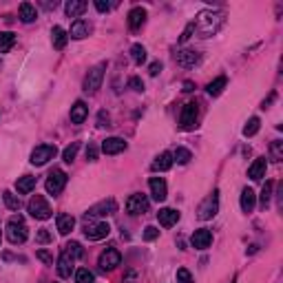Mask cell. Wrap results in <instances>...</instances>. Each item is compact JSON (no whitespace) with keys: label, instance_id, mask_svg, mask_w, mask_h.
Listing matches in <instances>:
<instances>
[{"label":"cell","instance_id":"cell-39","mask_svg":"<svg viewBox=\"0 0 283 283\" xmlns=\"http://www.w3.org/2000/svg\"><path fill=\"white\" fill-rule=\"evenodd\" d=\"M272 188H274V184H272V181H266L264 191H261V206H264V208H268V204H270V197H272Z\"/></svg>","mask_w":283,"mask_h":283},{"label":"cell","instance_id":"cell-9","mask_svg":"<svg viewBox=\"0 0 283 283\" xmlns=\"http://www.w3.org/2000/svg\"><path fill=\"white\" fill-rule=\"evenodd\" d=\"M111 234V226L106 221H100V224H89L86 221L84 226V237L89 241H100V239H106Z\"/></svg>","mask_w":283,"mask_h":283},{"label":"cell","instance_id":"cell-37","mask_svg":"<svg viewBox=\"0 0 283 283\" xmlns=\"http://www.w3.org/2000/svg\"><path fill=\"white\" fill-rule=\"evenodd\" d=\"M191 159H193V155L188 148H177V151L173 153V161H177V164H188Z\"/></svg>","mask_w":283,"mask_h":283},{"label":"cell","instance_id":"cell-43","mask_svg":"<svg viewBox=\"0 0 283 283\" xmlns=\"http://www.w3.org/2000/svg\"><path fill=\"white\" fill-rule=\"evenodd\" d=\"M36 241H38V244H49V241H51L49 230H46V228H40L38 234H36Z\"/></svg>","mask_w":283,"mask_h":283},{"label":"cell","instance_id":"cell-14","mask_svg":"<svg viewBox=\"0 0 283 283\" xmlns=\"http://www.w3.org/2000/svg\"><path fill=\"white\" fill-rule=\"evenodd\" d=\"M73 264H76V257H73V254L64 248V252L60 254V259H58V274H60V277L69 279L71 272H73Z\"/></svg>","mask_w":283,"mask_h":283},{"label":"cell","instance_id":"cell-31","mask_svg":"<svg viewBox=\"0 0 283 283\" xmlns=\"http://www.w3.org/2000/svg\"><path fill=\"white\" fill-rule=\"evenodd\" d=\"M226 84H228V80H226L224 76H221V78H217V80H213V82H210V84H208V86H206L208 96L217 98V96H219V93H221V91H224V89H226Z\"/></svg>","mask_w":283,"mask_h":283},{"label":"cell","instance_id":"cell-35","mask_svg":"<svg viewBox=\"0 0 283 283\" xmlns=\"http://www.w3.org/2000/svg\"><path fill=\"white\" fill-rule=\"evenodd\" d=\"M259 126H261V120H259V117H250V120H248V124L244 126V135H246V137L257 135V133H259Z\"/></svg>","mask_w":283,"mask_h":283},{"label":"cell","instance_id":"cell-10","mask_svg":"<svg viewBox=\"0 0 283 283\" xmlns=\"http://www.w3.org/2000/svg\"><path fill=\"white\" fill-rule=\"evenodd\" d=\"M197 117H199V106H197V102L184 104V109H181V117H179L181 129H186V131L195 129V122H197Z\"/></svg>","mask_w":283,"mask_h":283},{"label":"cell","instance_id":"cell-11","mask_svg":"<svg viewBox=\"0 0 283 283\" xmlns=\"http://www.w3.org/2000/svg\"><path fill=\"white\" fill-rule=\"evenodd\" d=\"M113 213H117V204H115V199L109 197V199H102L96 206H91L89 213H86V219L89 217H109Z\"/></svg>","mask_w":283,"mask_h":283},{"label":"cell","instance_id":"cell-2","mask_svg":"<svg viewBox=\"0 0 283 283\" xmlns=\"http://www.w3.org/2000/svg\"><path fill=\"white\" fill-rule=\"evenodd\" d=\"M27 237H29V228H27L25 219L20 215H13V217L7 221V239L11 241L13 246L25 244Z\"/></svg>","mask_w":283,"mask_h":283},{"label":"cell","instance_id":"cell-47","mask_svg":"<svg viewBox=\"0 0 283 283\" xmlns=\"http://www.w3.org/2000/svg\"><path fill=\"white\" fill-rule=\"evenodd\" d=\"M193 33H195V29H193V22H191V25H188V27H186V29H184V33H181L179 42H186V40H188V38H191V36H193Z\"/></svg>","mask_w":283,"mask_h":283},{"label":"cell","instance_id":"cell-4","mask_svg":"<svg viewBox=\"0 0 283 283\" xmlns=\"http://www.w3.org/2000/svg\"><path fill=\"white\" fill-rule=\"evenodd\" d=\"M58 155V148L56 144H40L33 148V153H31V164L33 166H44L49 159H53Z\"/></svg>","mask_w":283,"mask_h":283},{"label":"cell","instance_id":"cell-7","mask_svg":"<svg viewBox=\"0 0 283 283\" xmlns=\"http://www.w3.org/2000/svg\"><path fill=\"white\" fill-rule=\"evenodd\" d=\"M219 210V191H213V195H208V197L201 201V206H199V219H213L215 215H217Z\"/></svg>","mask_w":283,"mask_h":283},{"label":"cell","instance_id":"cell-21","mask_svg":"<svg viewBox=\"0 0 283 283\" xmlns=\"http://www.w3.org/2000/svg\"><path fill=\"white\" fill-rule=\"evenodd\" d=\"M144 22H146V9L144 7H133L129 11V27L133 31H137Z\"/></svg>","mask_w":283,"mask_h":283},{"label":"cell","instance_id":"cell-25","mask_svg":"<svg viewBox=\"0 0 283 283\" xmlns=\"http://www.w3.org/2000/svg\"><path fill=\"white\" fill-rule=\"evenodd\" d=\"M66 40H69V33H66L62 27H53V29H51V42H53V46H56L58 51H62L66 46Z\"/></svg>","mask_w":283,"mask_h":283},{"label":"cell","instance_id":"cell-42","mask_svg":"<svg viewBox=\"0 0 283 283\" xmlns=\"http://www.w3.org/2000/svg\"><path fill=\"white\" fill-rule=\"evenodd\" d=\"M157 237H159V230H157L155 226H146V228H144V239H146V241H155Z\"/></svg>","mask_w":283,"mask_h":283},{"label":"cell","instance_id":"cell-26","mask_svg":"<svg viewBox=\"0 0 283 283\" xmlns=\"http://www.w3.org/2000/svg\"><path fill=\"white\" fill-rule=\"evenodd\" d=\"M171 166H173V153H161V155H157V157H155V161H153L151 168H153L155 173H164Z\"/></svg>","mask_w":283,"mask_h":283},{"label":"cell","instance_id":"cell-27","mask_svg":"<svg viewBox=\"0 0 283 283\" xmlns=\"http://www.w3.org/2000/svg\"><path fill=\"white\" fill-rule=\"evenodd\" d=\"M36 184H38V179L33 177V175H25V177H18V181H16V191H18L20 195H27V193H31L33 188H36Z\"/></svg>","mask_w":283,"mask_h":283},{"label":"cell","instance_id":"cell-24","mask_svg":"<svg viewBox=\"0 0 283 283\" xmlns=\"http://www.w3.org/2000/svg\"><path fill=\"white\" fill-rule=\"evenodd\" d=\"M56 224H58V232L60 234H69L73 228H76V217L73 215H58L56 217Z\"/></svg>","mask_w":283,"mask_h":283},{"label":"cell","instance_id":"cell-49","mask_svg":"<svg viewBox=\"0 0 283 283\" xmlns=\"http://www.w3.org/2000/svg\"><path fill=\"white\" fill-rule=\"evenodd\" d=\"M96 9H98L100 13H104V11H109V9H111V5H109V3H104V0H96Z\"/></svg>","mask_w":283,"mask_h":283},{"label":"cell","instance_id":"cell-48","mask_svg":"<svg viewBox=\"0 0 283 283\" xmlns=\"http://www.w3.org/2000/svg\"><path fill=\"white\" fill-rule=\"evenodd\" d=\"M98 126H109V113L100 111V115H98Z\"/></svg>","mask_w":283,"mask_h":283},{"label":"cell","instance_id":"cell-51","mask_svg":"<svg viewBox=\"0 0 283 283\" xmlns=\"http://www.w3.org/2000/svg\"><path fill=\"white\" fill-rule=\"evenodd\" d=\"M124 283H137V272H126V277H124Z\"/></svg>","mask_w":283,"mask_h":283},{"label":"cell","instance_id":"cell-19","mask_svg":"<svg viewBox=\"0 0 283 283\" xmlns=\"http://www.w3.org/2000/svg\"><path fill=\"white\" fill-rule=\"evenodd\" d=\"M266 168H268V161H266V157H259V159H254V161H252V166L248 168V177H250L252 181H259V179H264V177H266Z\"/></svg>","mask_w":283,"mask_h":283},{"label":"cell","instance_id":"cell-34","mask_svg":"<svg viewBox=\"0 0 283 283\" xmlns=\"http://www.w3.org/2000/svg\"><path fill=\"white\" fill-rule=\"evenodd\" d=\"M93 281H96V274L89 268H78L76 270V283H93Z\"/></svg>","mask_w":283,"mask_h":283},{"label":"cell","instance_id":"cell-18","mask_svg":"<svg viewBox=\"0 0 283 283\" xmlns=\"http://www.w3.org/2000/svg\"><path fill=\"white\" fill-rule=\"evenodd\" d=\"M157 219H159V224L164 228H171V226H175L179 221V213L175 210V208H159Z\"/></svg>","mask_w":283,"mask_h":283},{"label":"cell","instance_id":"cell-46","mask_svg":"<svg viewBox=\"0 0 283 283\" xmlns=\"http://www.w3.org/2000/svg\"><path fill=\"white\" fill-rule=\"evenodd\" d=\"M86 159H89V161H96L98 159V146L96 144L86 146Z\"/></svg>","mask_w":283,"mask_h":283},{"label":"cell","instance_id":"cell-45","mask_svg":"<svg viewBox=\"0 0 283 283\" xmlns=\"http://www.w3.org/2000/svg\"><path fill=\"white\" fill-rule=\"evenodd\" d=\"M36 257H38L40 261H42V264H46V266H51V264H53V257H51V254L46 252V250H38V252H36Z\"/></svg>","mask_w":283,"mask_h":283},{"label":"cell","instance_id":"cell-12","mask_svg":"<svg viewBox=\"0 0 283 283\" xmlns=\"http://www.w3.org/2000/svg\"><path fill=\"white\" fill-rule=\"evenodd\" d=\"M126 213L129 215H144L148 213V197L146 195H142V193H135V195H131L129 201H126Z\"/></svg>","mask_w":283,"mask_h":283},{"label":"cell","instance_id":"cell-17","mask_svg":"<svg viewBox=\"0 0 283 283\" xmlns=\"http://www.w3.org/2000/svg\"><path fill=\"white\" fill-rule=\"evenodd\" d=\"M122 151H126V142L122 137H106L102 142V153L106 155H117Z\"/></svg>","mask_w":283,"mask_h":283},{"label":"cell","instance_id":"cell-28","mask_svg":"<svg viewBox=\"0 0 283 283\" xmlns=\"http://www.w3.org/2000/svg\"><path fill=\"white\" fill-rule=\"evenodd\" d=\"M64 11H66V16H69V18H78V16H82V13L86 11V3H84V0H69V3L64 5Z\"/></svg>","mask_w":283,"mask_h":283},{"label":"cell","instance_id":"cell-13","mask_svg":"<svg viewBox=\"0 0 283 283\" xmlns=\"http://www.w3.org/2000/svg\"><path fill=\"white\" fill-rule=\"evenodd\" d=\"M191 244L195 250H206V248H210V244H213V232L206 230V228H199V230L193 232Z\"/></svg>","mask_w":283,"mask_h":283},{"label":"cell","instance_id":"cell-50","mask_svg":"<svg viewBox=\"0 0 283 283\" xmlns=\"http://www.w3.org/2000/svg\"><path fill=\"white\" fill-rule=\"evenodd\" d=\"M159 71H161V62H153L148 66V73H151V76H159Z\"/></svg>","mask_w":283,"mask_h":283},{"label":"cell","instance_id":"cell-20","mask_svg":"<svg viewBox=\"0 0 283 283\" xmlns=\"http://www.w3.org/2000/svg\"><path fill=\"white\" fill-rule=\"evenodd\" d=\"M239 204H241V210H244V213H252V210H254V206H257V195H254L252 188L246 186L244 191H241Z\"/></svg>","mask_w":283,"mask_h":283},{"label":"cell","instance_id":"cell-44","mask_svg":"<svg viewBox=\"0 0 283 283\" xmlns=\"http://www.w3.org/2000/svg\"><path fill=\"white\" fill-rule=\"evenodd\" d=\"M129 86H131L133 91H137V93L144 91V82H142V78H137V76H133V78L129 80Z\"/></svg>","mask_w":283,"mask_h":283},{"label":"cell","instance_id":"cell-1","mask_svg":"<svg viewBox=\"0 0 283 283\" xmlns=\"http://www.w3.org/2000/svg\"><path fill=\"white\" fill-rule=\"evenodd\" d=\"M224 22H226V16L221 11L204 9L193 20V29H195V33H199V38H210L224 27Z\"/></svg>","mask_w":283,"mask_h":283},{"label":"cell","instance_id":"cell-29","mask_svg":"<svg viewBox=\"0 0 283 283\" xmlns=\"http://www.w3.org/2000/svg\"><path fill=\"white\" fill-rule=\"evenodd\" d=\"M36 18H38V9L31 3H22V5H20V20H22V22L29 25Z\"/></svg>","mask_w":283,"mask_h":283},{"label":"cell","instance_id":"cell-33","mask_svg":"<svg viewBox=\"0 0 283 283\" xmlns=\"http://www.w3.org/2000/svg\"><path fill=\"white\" fill-rule=\"evenodd\" d=\"M131 58L135 64H144L146 62V49L142 44H133L131 46Z\"/></svg>","mask_w":283,"mask_h":283},{"label":"cell","instance_id":"cell-36","mask_svg":"<svg viewBox=\"0 0 283 283\" xmlns=\"http://www.w3.org/2000/svg\"><path fill=\"white\" fill-rule=\"evenodd\" d=\"M78 151H80V144H78V142H73V144H69V146H66L64 151H62V159L66 161V164H71V161L76 159Z\"/></svg>","mask_w":283,"mask_h":283},{"label":"cell","instance_id":"cell-40","mask_svg":"<svg viewBox=\"0 0 283 283\" xmlns=\"http://www.w3.org/2000/svg\"><path fill=\"white\" fill-rule=\"evenodd\" d=\"M64 248H66V250H69V252H71L76 259H80V257H82V246H80L78 241H71V244H66Z\"/></svg>","mask_w":283,"mask_h":283},{"label":"cell","instance_id":"cell-6","mask_svg":"<svg viewBox=\"0 0 283 283\" xmlns=\"http://www.w3.org/2000/svg\"><path fill=\"white\" fill-rule=\"evenodd\" d=\"M104 69H106V62H100V64L93 66L89 73H86V78H84V91L96 93L100 89V84H102V80H104Z\"/></svg>","mask_w":283,"mask_h":283},{"label":"cell","instance_id":"cell-5","mask_svg":"<svg viewBox=\"0 0 283 283\" xmlns=\"http://www.w3.org/2000/svg\"><path fill=\"white\" fill-rule=\"evenodd\" d=\"M66 173L64 171H60V168H53V171L49 173V177H46V193L49 195H60L64 191V186H66Z\"/></svg>","mask_w":283,"mask_h":283},{"label":"cell","instance_id":"cell-3","mask_svg":"<svg viewBox=\"0 0 283 283\" xmlns=\"http://www.w3.org/2000/svg\"><path fill=\"white\" fill-rule=\"evenodd\" d=\"M27 210L31 213V217L33 219H40V221H44V219H49L53 210H51V206H49V201H46L42 195H33V197L29 199V204H27Z\"/></svg>","mask_w":283,"mask_h":283},{"label":"cell","instance_id":"cell-52","mask_svg":"<svg viewBox=\"0 0 283 283\" xmlns=\"http://www.w3.org/2000/svg\"><path fill=\"white\" fill-rule=\"evenodd\" d=\"M184 91H186V93L195 91V84H193V82H184Z\"/></svg>","mask_w":283,"mask_h":283},{"label":"cell","instance_id":"cell-32","mask_svg":"<svg viewBox=\"0 0 283 283\" xmlns=\"http://www.w3.org/2000/svg\"><path fill=\"white\" fill-rule=\"evenodd\" d=\"M3 199H5V206L9 208V210H20V206H22V204H20V197H16L11 191H5Z\"/></svg>","mask_w":283,"mask_h":283},{"label":"cell","instance_id":"cell-22","mask_svg":"<svg viewBox=\"0 0 283 283\" xmlns=\"http://www.w3.org/2000/svg\"><path fill=\"white\" fill-rule=\"evenodd\" d=\"M86 117H89V106H86L82 100H78V102L71 106V122L73 124H82Z\"/></svg>","mask_w":283,"mask_h":283},{"label":"cell","instance_id":"cell-30","mask_svg":"<svg viewBox=\"0 0 283 283\" xmlns=\"http://www.w3.org/2000/svg\"><path fill=\"white\" fill-rule=\"evenodd\" d=\"M16 44V33L11 31H0V53H7Z\"/></svg>","mask_w":283,"mask_h":283},{"label":"cell","instance_id":"cell-41","mask_svg":"<svg viewBox=\"0 0 283 283\" xmlns=\"http://www.w3.org/2000/svg\"><path fill=\"white\" fill-rule=\"evenodd\" d=\"M177 283H193V274L186 270V268H179L177 270Z\"/></svg>","mask_w":283,"mask_h":283},{"label":"cell","instance_id":"cell-53","mask_svg":"<svg viewBox=\"0 0 283 283\" xmlns=\"http://www.w3.org/2000/svg\"><path fill=\"white\" fill-rule=\"evenodd\" d=\"M0 241H3V234H0Z\"/></svg>","mask_w":283,"mask_h":283},{"label":"cell","instance_id":"cell-15","mask_svg":"<svg viewBox=\"0 0 283 283\" xmlns=\"http://www.w3.org/2000/svg\"><path fill=\"white\" fill-rule=\"evenodd\" d=\"M175 60H177L179 66H184V69H191V66L199 64L201 53L199 51H193V49H184V51H179L177 56H175Z\"/></svg>","mask_w":283,"mask_h":283},{"label":"cell","instance_id":"cell-23","mask_svg":"<svg viewBox=\"0 0 283 283\" xmlns=\"http://www.w3.org/2000/svg\"><path fill=\"white\" fill-rule=\"evenodd\" d=\"M91 33V25L86 22V20H76V22L71 25V31H69V36L73 38V40H82V38H86Z\"/></svg>","mask_w":283,"mask_h":283},{"label":"cell","instance_id":"cell-8","mask_svg":"<svg viewBox=\"0 0 283 283\" xmlns=\"http://www.w3.org/2000/svg\"><path fill=\"white\" fill-rule=\"evenodd\" d=\"M120 264H122V254H120V250H115V248H106V250L100 254V259H98V266L102 268V270H106V272L115 270Z\"/></svg>","mask_w":283,"mask_h":283},{"label":"cell","instance_id":"cell-16","mask_svg":"<svg viewBox=\"0 0 283 283\" xmlns=\"http://www.w3.org/2000/svg\"><path fill=\"white\" fill-rule=\"evenodd\" d=\"M148 186H151V195L155 201H164L168 197V188H166V181L161 177H151L148 181Z\"/></svg>","mask_w":283,"mask_h":283},{"label":"cell","instance_id":"cell-38","mask_svg":"<svg viewBox=\"0 0 283 283\" xmlns=\"http://www.w3.org/2000/svg\"><path fill=\"white\" fill-rule=\"evenodd\" d=\"M270 155L274 161H281L283 159V142L281 139H274L270 144Z\"/></svg>","mask_w":283,"mask_h":283}]
</instances>
